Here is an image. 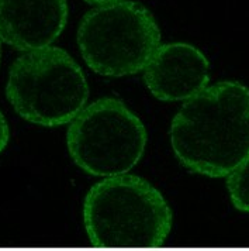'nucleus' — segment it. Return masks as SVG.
I'll list each match as a JSON object with an SVG mask.
<instances>
[{
    "label": "nucleus",
    "instance_id": "nucleus-6",
    "mask_svg": "<svg viewBox=\"0 0 249 251\" xmlns=\"http://www.w3.org/2000/svg\"><path fill=\"white\" fill-rule=\"evenodd\" d=\"M144 82L158 100L186 102L208 86L210 62L192 44L168 43L144 69Z\"/></svg>",
    "mask_w": 249,
    "mask_h": 251
},
{
    "label": "nucleus",
    "instance_id": "nucleus-4",
    "mask_svg": "<svg viewBox=\"0 0 249 251\" xmlns=\"http://www.w3.org/2000/svg\"><path fill=\"white\" fill-rule=\"evenodd\" d=\"M76 38L82 58L93 72L120 78L147 68L160 46V30L145 6L121 0L86 13Z\"/></svg>",
    "mask_w": 249,
    "mask_h": 251
},
{
    "label": "nucleus",
    "instance_id": "nucleus-5",
    "mask_svg": "<svg viewBox=\"0 0 249 251\" xmlns=\"http://www.w3.org/2000/svg\"><path fill=\"white\" fill-rule=\"evenodd\" d=\"M145 125L123 100L100 98L70 123L67 146L70 158L91 176L110 178L130 172L147 149Z\"/></svg>",
    "mask_w": 249,
    "mask_h": 251
},
{
    "label": "nucleus",
    "instance_id": "nucleus-10",
    "mask_svg": "<svg viewBox=\"0 0 249 251\" xmlns=\"http://www.w3.org/2000/svg\"><path fill=\"white\" fill-rule=\"evenodd\" d=\"M86 3H91V4H96V6H103V4H110V3H117V1H121V0H85Z\"/></svg>",
    "mask_w": 249,
    "mask_h": 251
},
{
    "label": "nucleus",
    "instance_id": "nucleus-9",
    "mask_svg": "<svg viewBox=\"0 0 249 251\" xmlns=\"http://www.w3.org/2000/svg\"><path fill=\"white\" fill-rule=\"evenodd\" d=\"M9 141H10V128L4 114L0 110V154L6 150Z\"/></svg>",
    "mask_w": 249,
    "mask_h": 251
},
{
    "label": "nucleus",
    "instance_id": "nucleus-1",
    "mask_svg": "<svg viewBox=\"0 0 249 251\" xmlns=\"http://www.w3.org/2000/svg\"><path fill=\"white\" fill-rule=\"evenodd\" d=\"M175 157L193 174L228 176L249 157V88L221 80L183 102L169 128Z\"/></svg>",
    "mask_w": 249,
    "mask_h": 251
},
{
    "label": "nucleus",
    "instance_id": "nucleus-2",
    "mask_svg": "<svg viewBox=\"0 0 249 251\" xmlns=\"http://www.w3.org/2000/svg\"><path fill=\"white\" fill-rule=\"evenodd\" d=\"M83 225L96 249H160L173 225L169 203L136 175H117L94 183L85 196Z\"/></svg>",
    "mask_w": 249,
    "mask_h": 251
},
{
    "label": "nucleus",
    "instance_id": "nucleus-8",
    "mask_svg": "<svg viewBox=\"0 0 249 251\" xmlns=\"http://www.w3.org/2000/svg\"><path fill=\"white\" fill-rule=\"evenodd\" d=\"M226 191L232 206L249 213V157L226 176Z\"/></svg>",
    "mask_w": 249,
    "mask_h": 251
},
{
    "label": "nucleus",
    "instance_id": "nucleus-11",
    "mask_svg": "<svg viewBox=\"0 0 249 251\" xmlns=\"http://www.w3.org/2000/svg\"><path fill=\"white\" fill-rule=\"evenodd\" d=\"M1 37H0V62H1V55H3V50H1Z\"/></svg>",
    "mask_w": 249,
    "mask_h": 251
},
{
    "label": "nucleus",
    "instance_id": "nucleus-7",
    "mask_svg": "<svg viewBox=\"0 0 249 251\" xmlns=\"http://www.w3.org/2000/svg\"><path fill=\"white\" fill-rule=\"evenodd\" d=\"M67 22V0H0L1 41L17 51L51 47Z\"/></svg>",
    "mask_w": 249,
    "mask_h": 251
},
{
    "label": "nucleus",
    "instance_id": "nucleus-3",
    "mask_svg": "<svg viewBox=\"0 0 249 251\" xmlns=\"http://www.w3.org/2000/svg\"><path fill=\"white\" fill-rule=\"evenodd\" d=\"M6 98L24 120L59 127L69 125L88 106L89 85L79 64L65 50L46 47L14 59Z\"/></svg>",
    "mask_w": 249,
    "mask_h": 251
}]
</instances>
